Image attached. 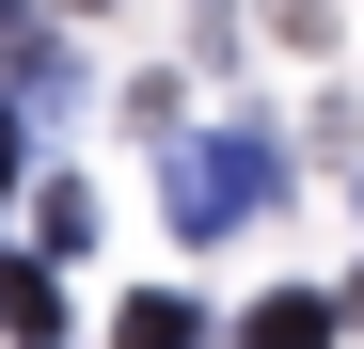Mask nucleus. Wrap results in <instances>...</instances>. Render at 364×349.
<instances>
[{
  "instance_id": "3",
  "label": "nucleus",
  "mask_w": 364,
  "mask_h": 349,
  "mask_svg": "<svg viewBox=\"0 0 364 349\" xmlns=\"http://www.w3.org/2000/svg\"><path fill=\"white\" fill-rule=\"evenodd\" d=\"M237 349H333V302H317V286H285V302L237 318Z\"/></svg>"
},
{
  "instance_id": "2",
  "label": "nucleus",
  "mask_w": 364,
  "mask_h": 349,
  "mask_svg": "<svg viewBox=\"0 0 364 349\" xmlns=\"http://www.w3.org/2000/svg\"><path fill=\"white\" fill-rule=\"evenodd\" d=\"M0 333H32V349H64V286H48V254L0 270Z\"/></svg>"
},
{
  "instance_id": "4",
  "label": "nucleus",
  "mask_w": 364,
  "mask_h": 349,
  "mask_svg": "<svg viewBox=\"0 0 364 349\" xmlns=\"http://www.w3.org/2000/svg\"><path fill=\"white\" fill-rule=\"evenodd\" d=\"M32 239H48V254H80V239H95V191H80V174H48V191H32Z\"/></svg>"
},
{
  "instance_id": "1",
  "label": "nucleus",
  "mask_w": 364,
  "mask_h": 349,
  "mask_svg": "<svg viewBox=\"0 0 364 349\" xmlns=\"http://www.w3.org/2000/svg\"><path fill=\"white\" fill-rule=\"evenodd\" d=\"M159 191H174V239H237V222L285 191V143L269 127H206V143H174Z\"/></svg>"
},
{
  "instance_id": "6",
  "label": "nucleus",
  "mask_w": 364,
  "mask_h": 349,
  "mask_svg": "<svg viewBox=\"0 0 364 349\" xmlns=\"http://www.w3.org/2000/svg\"><path fill=\"white\" fill-rule=\"evenodd\" d=\"M0 32H16V0H0Z\"/></svg>"
},
{
  "instance_id": "5",
  "label": "nucleus",
  "mask_w": 364,
  "mask_h": 349,
  "mask_svg": "<svg viewBox=\"0 0 364 349\" xmlns=\"http://www.w3.org/2000/svg\"><path fill=\"white\" fill-rule=\"evenodd\" d=\"M111 333H127V349H206V318H191V302H127Z\"/></svg>"
}]
</instances>
